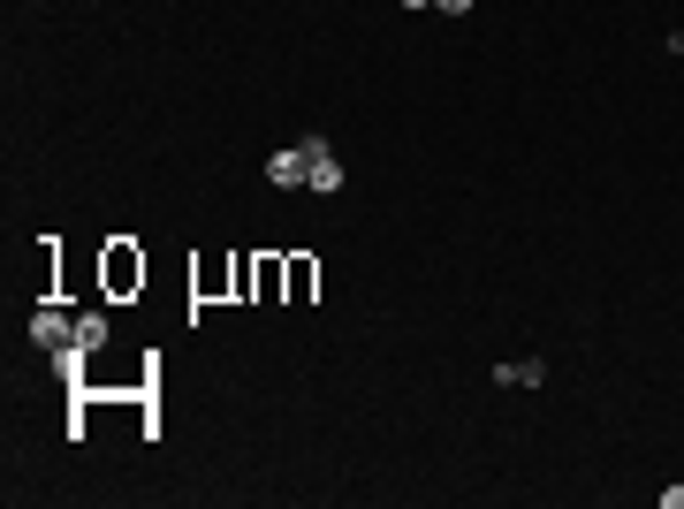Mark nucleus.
<instances>
[{"mask_svg":"<svg viewBox=\"0 0 684 509\" xmlns=\"http://www.w3.org/2000/svg\"><path fill=\"white\" fill-rule=\"evenodd\" d=\"M99 282H107V297L145 289V251H138L130 236H115V244H107V259H99Z\"/></svg>","mask_w":684,"mask_h":509,"instance_id":"nucleus-1","label":"nucleus"},{"mask_svg":"<svg viewBox=\"0 0 684 509\" xmlns=\"http://www.w3.org/2000/svg\"><path fill=\"white\" fill-rule=\"evenodd\" d=\"M107 335H115V320H107L99 305H84V312H76V342H84V350L99 357V350H107Z\"/></svg>","mask_w":684,"mask_h":509,"instance_id":"nucleus-6","label":"nucleus"},{"mask_svg":"<svg viewBox=\"0 0 684 509\" xmlns=\"http://www.w3.org/2000/svg\"><path fill=\"white\" fill-rule=\"evenodd\" d=\"M267 182H274V190H312V153H305V145H282V153L267 161Z\"/></svg>","mask_w":684,"mask_h":509,"instance_id":"nucleus-3","label":"nucleus"},{"mask_svg":"<svg viewBox=\"0 0 684 509\" xmlns=\"http://www.w3.org/2000/svg\"><path fill=\"white\" fill-rule=\"evenodd\" d=\"M305 153H312V190H320V198H335V190H342V161H335V145H328V138H305Z\"/></svg>","mask_w":684,"mask_h":509,"instance_id":"nucleus-4","label":"nucleus"},{"mask_svg":"<svg viewBox=\"0 0 684 509\" xmlns=\"http://www.w3.org/2000/svg\"><path fill=\"white\" fill-rule=\"evenodd\" d=\"M46 365H54V380H61V388H84V365H92V350H84V342H69V350H54Z\"/></svg>","mask_w":684,"mask_h":509,"instance_id":"nucleus-5","label":"nucleus"},{"mask_svg":"<svg viewBox=\"0 0 684 509\" xmlns=\"http://www.w3.org/2000/svg\"><path fill=\"white\" fill-rule=\"evenodd\" d=\"M434 8H441V15H464V8H472V0H434Z\"/></svg>","mask_w":684,"mask_h":509,"instance_id":"nucleus-10","label":"nucleus"},{"mask_svg":"<svg viewBox=\"0 0 684 509\" xmlns=\"http://www.w3.org/2000/svg\"><path fill=\"white\" fill-rule=\"evenodd\" d=\"M31 342H38L46 357H54V350H69V342H76V312H61V305H38V312H31Z\"/></svg>","mask_w":684,"mask_h":509,"instance_id":"nucleus-2","label":"nucleus"},{"mask_svg":"<svg viewBox=\"0 0 684 509\" xmlns=\"http://www.w3.org/2000/svg\"><path fill=\"white\" fill-rule=\"evenodd\" d=\"M312 282H320V267H312V259H290V282H282V297H290V305H305V297H312Z\"/></svg>","mask_w":684,"mask_h":509,"instance_id":"nucleus-7","label":"nucleus"},{"mask_svg":"<svg viewBox=\"0 0 684 509\" xmlns=\"http://www.w3.org/2000/svg\"><path fill=\"white\" fill-rule=\"evenodd\" d=\"M662 509H684V487H662Z\"/></svg>","mask_w":684,"mask_h":509,"instance_id":"nucleus-9","label":"nucleus"},{"mask_svg":"<svg viewBox=\"0 0 684 509\" xmlns=\"http://www.w3.org/2000/svg\"><path fill=\"white\" fill-rule=\"evenodd\" d=\"M495 380H517V388H540L547 372H540V357H517V365H495Z\"/></svg>","mask_w":684,"mask_h":509,"instance_id":"nucleus-8","label":"nucleus"},{"mask_svg":"<svg viewBox=\"0 0 684 509\" xmlns=\"http://www.w3.org/2000/svg\"><path fill=\"white\" fill-rule=\"evenodd\" d=\"M396 8H434V0H396Z\"/></svg>","mask_w":684,"mask_h":509,"instance_id":"nucleus-11","label":"nucleus"}]
</instances>
